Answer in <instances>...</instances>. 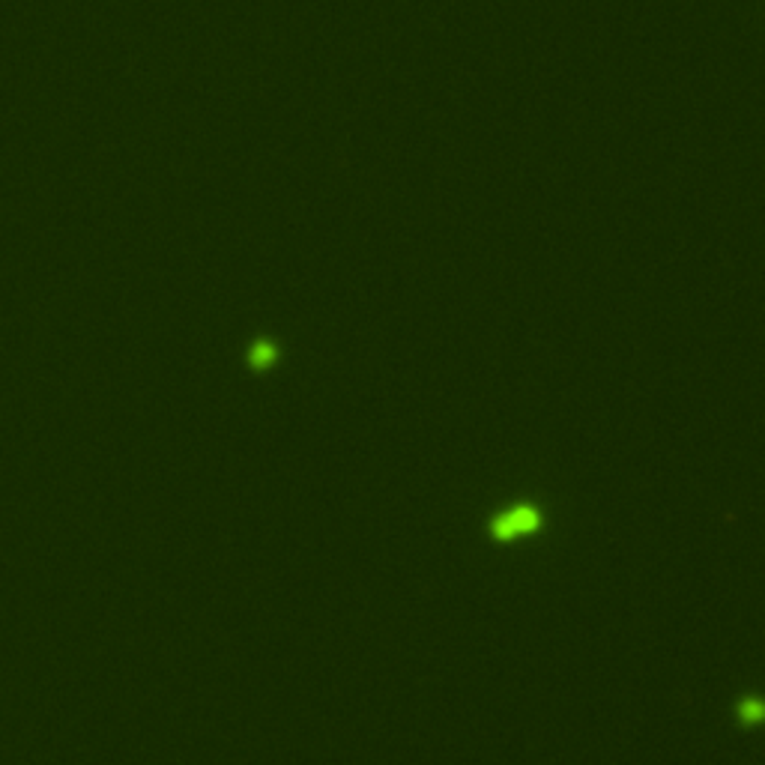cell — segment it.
I'll use <instances>...</instances> for the list:
<instances>
[{
    "instance_id": "cell-1",
    "label": "cell",
    "mask_w": 765,
    "mask_h": 765,
    "mask_svg": "<svg viewBox=\"0 0 765 765\" xmlns=\"http://www.w3.org/2000/svg\"><path fill=\"white\" fill-rule=\"evenodd\" d=\"M538 524V517H535V512H532V508L526 505V508H512V512H505L500 520H496V535H503V538H508V535H517V532H526V529H532Z\"/></svg>"
}]
</instances>
